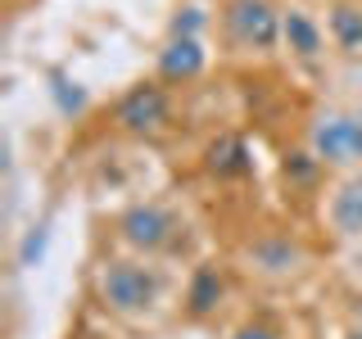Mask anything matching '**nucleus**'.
Returning a JSON list of instances; mask_svg holds the SVG:
<instances>
[{
  "instance_id": "3",
  "label": "nucleus",
  "mask_w": 362,
  "mask_h": 339,
  "mask_svg": "<svg viewBox=\"0 0 362 339\" xmlns=\"http://www.w3.org/2000/svg\"><path fill=\"white\" fill-rule=\"evenodd\" d=\"M100 299L122 316H141L154 308L158 285L150 271L136 263H105V271H100Z\"/></svg>"
},
{
  "instance_id": "8",
  "label": "nucleus",
  "mask_w": 362,
  "mask_h": 339,
  "mask_svg": "<svg viewBox=\"0 0 362 339\" xmlns=\"http://www.w3.org/2000/svg\"><path fill=\"white\" fill-rule=\"evenodd\" d=\"M199 68H204L199 37H173L163 45V54H158V73H163L168 82H186V77H195Z\"/></svg>"
},
{
  "instance_id": "6",
  "label": "nucleus",
  "mask_w": 362,
  "mask_h": 339,
  "mask_svg": "<svg viewBox=\"0 0 362 339\" xmlns=\"http://www.w3.org/2000/svg\"><path fill=\"white\" fill-rule=\"evenodd\" d=\"M326 218L339 235H349V240H362V172L339 181L331 203H326Z\"/></svg>"
},
{
  "instance_id": "7",
  "label": "nucleus",
  "mask_w": 362,
  "mask_h": 339,
  "mask_svg": "<svg viewBox=\"0 0 362 339\" xmlns=\"http://www.w3.org/2000/svg\"><path fill=\"white\" fill-rule=\"evenodd\" d=\"M281 41L290 45V54H299V59H317L322 54V28H317V18L308 9H286V18H281Z\"/></svg>"
},
{
  "instance_id": "11",
  "label": "nucleus",
  "mask_w": 362,
  "mask_h": 339,
  "mask_svg": "<svg viewBox=\"0 0 362 339\" xmlns=\"http://www.w3.org/2000/svg\"><path fill=\"white\" fill-rule=\"evenodd\" d=\"M213 172H245V145L240 141H222V145H213Z\"/></svg>"
},
{
  "instance_id": "2",
  "label": "nucleus",
  "mask_w": 362,
  "mask_h": 339,
  "mask_svg": "<svg viewBox=\"0 0 362 339\" xmlns=\"http://www.w3.org/2000/svg\"><path fill=\"white\" fill-rule=\"evenodd\" d=\"M317 163H362V109H331L308 131Z\"/></svg>"
},
{
  "instance_id": "5",
  "label": "nucleus",
  "mask_w": 362,
  "mask_h": 339,
  "mask_svg": "<svg viewBox=\"0 0 362 339\" xmlns=\"http://www.w3.org/2000/svg\"><path fill=\"white\" fill-rule=\"evenodd\" d=\"M122 240L132 249L158 254V249H168L177 240V218L168 208H158V203H141V208H132L127 218H122Z\"/></svg>"
},
{
  "instance_id": "4",
  "label": "nucleus",
  "mask_w": 362,
  "mask_h": 339,
  "mask_svg": "<svg viewBox=\"0 0 362 339\" xmlns=\"http://www.w3.org/2000/svg\"><path fill=\"white\" fill-rule=\"evenodd\" d=\"M113 122H118L122 131H158L168 122V95H163V86H154V82L132 86L127 95L118 100V109H113Z\"/></svg>"
},
{
  "instance_id": "9",
  "label": "nucleus",
  "mask_w": 362,
  "mask_h": 339,
  "mask_svg": "<svg viewBox=\"0 0 362 339\" xmlns=\"http://www.w3.org/2000/svg\"><path fill=\"white\" fill-rule=\"evenodd\" d=\"M331 41L339 50H362V5L339 0L331 9Z\"/></svg>"
},
{
  "instance_id": "10",
  "label": "nucleus",
  "mask_w": 362,
  "mask_h": 339,
  "mask_svg": "<svg viewBox=\"0 0 362 339\" xmlns=\"http://www.w3.org/2000/svg\"><path fill=\"white\" fill-rule=\"evenodd\" d=\"M218 299H222V276H218L213 267H199V271H195V280H190V294H186L190 316H209Z\"/></svg>"
},
{
  "instance_id": "1",
  "label": "nucleus",
  "mask_w": 362,
  "mask_h": 339,
  "mask_svg": "<svg viewBox=\"0 0 362 339\" xmlns=\"http://www.w3.org/2000/svg\"><path fill=\"white\" fill-rule=\"evenodd\" d=\"M281 18L272 0H226L222 9V32L235 50H276L281 41Z\"/></svg>"
},
{
  "instance_id": "12",
  "label": "nucleus",
  "mask_w": 362,
  "mask_h": 339,
  "mask_svg": "<svg viewBox=\"0 0 362 339\" xmlns=\"http://www.w3.org/2000/svg\"><path fill=\"white\" fill-rule=\"evenodd\" d=\"M235 339H281V335H276V331H267V326H245V331L235 335Z\"/></svg>"
}]
</instances>
